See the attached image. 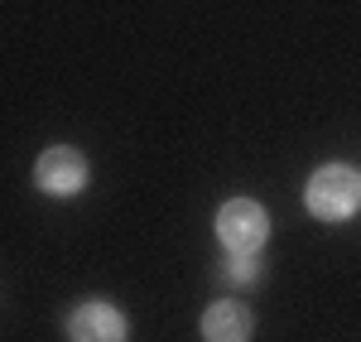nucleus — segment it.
Masks as SVG:
<instances>
[{"label":"nucleus","mask_w":361,"mask_h":342,"mask_svg":"<svg viewBox=\"0 0 361 342\" xmlns=\"http://www.w3.org/2000/svg\"><path fill=\"white\" fill-rule=\"evenodd\" d=\"M304 207L318 217V222H352L361 212V169L352 164H318L308 173V188H304Z\"/></svg>","instance_id":"1"},{"label":"nucleus","mask_w":361,"mask_h":342,"mask_svg":"<svg viewBox=\"0 0 361 342\" xmlns=\"http://www.w3.org/2000/svg\"><path fill=\"white\" fill-rule=\"evenodd\" d=\"M226 275H231V285H255L260 280V256H226Z\"/></svg>","instance_id":"6"},{"label":"nucleus","mask_w":361,"mask_h":342,"mask_svg":"<svg viewBox=\"0 0 361 342\" xmlns=\"http://www.w3.org/2000/svg\"><path fill=\"white\" fill-rule=\"evenodd\" d=\"M197 328H202V342H250L255 318L241 299H217V304H207Z\"/></svg>","instance_id":"5"},{"label":"nucleus","mask_w":361,"mask_h":342,"mask_svg":"<svg viewBox=\"0 0 361 342\" xmlns=\"http://www.w3.org/2000/svg\"><path fill=\"white\" fill-rule=\"evenodd\" d=\"M87 178H92V164H87L82 149H73V145H49L34 159V183L49 198H78L87 188Z\"/></svg>","instance_id":"3"},{"label":"nucleus","mask_w":361,"mask_h":342,"mask_svg":"<svg viewBox=\"0 0 361 342\" xmlns=\"http://www.w3.org/2000/svg\"><path fill=\"white\" fill-rule=\"evenodd\" d=\"M126 338H130V323L106 299H87L68 314V342H126Z\"/></svg>","instance_id":"4"},{"label":"nucleus","mask_w":361,"mask_h":342,"mask_svg":"<svg viewBox=\"0 0 361 342\" xmlns=\"http://www.w3.org/2000/svg\"><path fill=\"white\" fill-rule=\"evenodd\" d=\"M217 241L226 256H260L270 241V212L255 198H231L217 212Z\"/></svg>","instance_id":"2"}]
</instances>
